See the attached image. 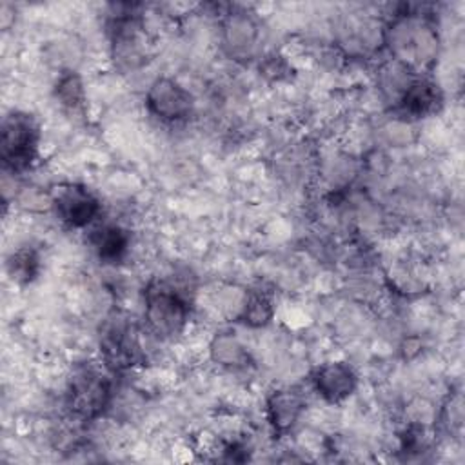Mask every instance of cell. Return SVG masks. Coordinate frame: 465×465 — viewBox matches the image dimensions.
<instances>
[{
    "instance_id": "6da1fadb",
    "label": "cell",
    "mask_w": 465,
    "mask_h": 465,
    "mask_svg": "<svg viewBox=\"0 0 465 465\" xmlns=\"http://www.w3.org/2000/svg\"><path fill=\"white\" fill-rule=\"evenodd\" d=\"M383 44L394 64L416 76H425L438 60L440 36L434 22L409 7L396 13L383 27Z\"/></svg>"
},
{
    "instance_id": "7a4b0ae2",
    "label": "cell",
    "mask_w": 465,
    "mask_h": 465,
    "mask_svg": "<svg viewBox=\"0 0 465 465\" xmlns=\"http://www.w3.org/2000/svg\"><path fill=\"white\" fill-rule=\"evenodd\" d=\"M113 372L109 367L84 363L67 380L65 407L73 418L91 421L102 416L113 400Z\"/></svg>"
},
{
    "instance_id": "3957f363",
    "label": "cell",
    "mask_w": 465,
    "mask_h": 465,
    "mask_svg": "<svg viewBox=\"0 0 465 465\" xmlns=\"http://www.w3.org/2000/svg\"><path fill=\"white\" fill-rule=\"evenodd\" d=\"M191 314L187 296L173 283L153 280L143 291V320L158 338H174L183 331Z\"/></svg>"
},
{
    "instance_id": "277c9868",
    "label": "cell",
    "mask_w": 465,
    "mask_h": 465,
    "mask_svg": "<svg viewBox=\"0 0 465 465\" xmlns=\"http://www.w3.org/2000/svg\"><path fill=\"white\" fill-rule=\"evenodd\" d=\"M109 18L111 54L118 69L133 71L145 64L147 36L136 5L122 4Z\"/></svg>"
},
{
    "instance_id": "5b68a950",
    "label": "cell",
    "mask_w": 465,
    "mask_h": 465,
    "mask_svg": "<svg viewBox=\"0 0 465 465\" xmlns=\"http://www.w3.org/2000/svg\"><path fill=\"white\" fill-rule=\"evenodd\" d=\"M40 127L36 120L24 111H11L4 116L0 127V160L5 171L20 173L27 169L38 149Z\"/></svg>"
},
{
    "instance_id": "8992f818",
    "label": "cell",
    "mask_w": 465,
    "mask_h": 465,
    "mask_svg": "<svg viewBox=\"0 0 465 465\" xmlns=\"http://www.w3.org/2000/svg\"><path fill=\"white\" fill-rule=\"evenodd\" d=\"M145 107L151 116L163 124H180L193 114L194 98L174 78L158 76L145 93Z\"/></svg>"
},
{
    "instance_id": "52a82bcc",
    "label": "cell",
    "mask_w": 465,
    "mask_h": 465,
    "mask_svg": "<svg viewBox=\"0 0 465 465\" xmlns=\"http://www.w3.org/2000/svg\"><path fill=\"white\" fill-rule=\"evenodd\" d=\"M100 351L105 367L113 372L131 369L142 361V345L133 323L122 316L109 320L100 336Z\"/></svg>"
},
{
    "instance_id": "ba28073f",
    "label": "cell",
    "mask_w": 465,
    "mask_h": 465,
    "mask_svg": "<svg viewBox=\"0 0 465 465\" xmlns=\"http://www.w3.org/2000/svg\"><path fill=\"white\" fill-rule=\"evenodd\" d=\"M51 207L54 216L71 229L91 225L102 211L100 200L80 183H64L51 193Z\"/></svg>"
},
{
    "instance_id": "9c48e42d",
    "label": "cell",
    "mask_w": 465,
    "mask_h": 465,
    "mask_svg": "<svg viewBox=\"0 0 465 465\" xmlns=\"http://www.w3.org/2000/svg\"><path fill=\"white\" fill-rule=\"evenodd\" d=\"M220 29H222L220 31L222 44L232 58L251 56L262 36V27L258 18L245 9L227 11Z\"/></svg>"
},
{
    "instance_id": "30bf717a",
    "label": "cell",
    "mask_w": 465,
    "mask_h": 465,
    "mask_svg": "<svg viewBox=\"0 0 465 465\" xmlns=\"http://www.w3.org/2000/svg\"><path fill=\"white\" fill-rule=\"evenodd\" d=\"M392 102V109L398 116L405 120H418L434 114L441 107L443 96L438 84L430 78L412 76Z\"/></svg>"
},
{
    "instance_id": "8fae6325",
    "label": "cell",
    "mask_w": 465,
    "mask_h": 465,
    "mask_svg": "<svg viewBox=\"0 0 465 465\" xmlns=\"http://www.w3.org/2000/svg\"><path fill=\"white\" fill-rule=\"evenodd\" d=\"M314 391L329 403H341L347 400L358 385L356 372L345 361H329L320 365L312 372Z\"/></svg>"
},
{
    "instance_id": "7c38bea8",
    "label": "cell",
    "mask_w": 465,
    "mask_h": 465,
    "mask_svg": "<svg viewBox=\"0 0 465 465\" xmlns=\"http://www.w3.org/2000/svg\"><path fill=\"white\" fill-rule=\"evenodd\" d=\"M305 409L303 396L294 389H278L274 391L265 403L267 421L274 434L289 432L300 420Z\"/></svg>"
},
{
    "instance_id": "4fadbf2b",
    "label": "cell",
    "mask_w": 465,
    "mask_h": 465,
    "mask_svg": "<svg viewBox=\"0 0 465 465\" xmlns=\"http://www.w3.org/2000/svg\"><path fill=\"white\" fill-rule=\"evenodd\" d=\"M89 243L100 262L116 263L127 254L131 245V236L122 225L102 223L91 231Z\"/></svg>"
},
{
    "instance_id": "5bb4252c",
    "label": "cell",
    "mask_w": 465,
    "mask_h": 465,
    "mask_svg": "<svg viewBox=\"0 0 465 465\" xmlns=\"http://www.w3.org/2000/svg\"><path fill=\"white\" fill-rule=\"evenodd\" d=\"M209 354L214 363L225 369H245L251 361L247 347L231 331L216 332L209 343Z\"/></svg>"
},
{
    "instance_id": "9a60e30c",
    "label": "cell",
    "mask_w": 465,
    "mask_h": 465,
    "mask_svg": "<svg viewBox=\"0 0 465 465\" xmlns=\"http://www.w3.org/2000/svg\"><path fill=\"white\" fill-rule=\"evenodd\" d=\"M274 303L269 292L265 291H247L240 305L238 320L249 327H263L272 320Z\"/></svg>"
},
{
    "instance_id": "2e32d148",
    "label": "cell",
    "mask_w": 465,
    "mask_h": 465,
    "mask_svg": "<svg viewBox=\"0 0 465 465\" xmlns=\"http://www.w3.org/2000/svg\"><path fill=\"white\" fill-rule=\"evenodd\" d=\"M5 267H7V274L11 276L13 282L29 283L40 272V254L31 245L20 247L9 254Z\"/></svg>"
},
{
    "instance_id": "e0dca14e",
    "label": "cell",
    "mask_w": 465,
    "mask_h": 465,
    "mask_svg": "<svg viewBox=\"0 0 465 465\" xmlns=\"http://www.w3.org/2000/svg\"><path fill=\"white\" fill-rule=\"evenodd\" d=\"M54 96L64 109L71 113L82 111L85 105V89L82 78L74 71L62 73L54 87Z\"/></svg>"
}]
</instances>
